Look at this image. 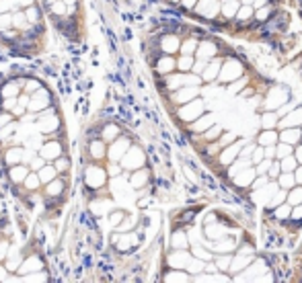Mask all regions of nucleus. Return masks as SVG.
<instances>
[{
	"mask_svg": "<svg viewBox=\"0 0 302 283\" xmlns=\"http://www.w3.org/2000/svg\"><path fill=\"white\" fill-rule=\"evenodd\" d=\"M23 93V80H8L6 85H2V96H19Z\"/></svg>",
	"mask_w": 302,
	"mask_h": 283,
	"instance_id": "cd10ccee",
	"label": "nucleus"
},
{
	"mask_svg": "<svg viewBox=\"0 0 302 283\" xmlns=\"http://www.w3.org/2000/svg\"><path fill=\"white\" fill-rule=\"evenodd\" d=\"M288 203H290V205L302 203V189H300V187H298V189H292V193L288 195Z\"/></svg>",
	"mask_w": 302,
	"mask_h": 283,
	"instance_id": "49530a36",
	"label": "nucleus"
},
{
	"mask_svg": "<svg viewBox=\"0 0 302 283\" xmlns=\"http://www.w3.org/2000/svg\"><path fill=\"white\" fill-rule=\"evenodd\" d=\"M87 154L93 162H99L107 156V142H103L101 138H95L87 144Z\"/></svg>",
	"mask_w": 302,
	"mask_h": 283,
	"instance_id": "9d476101",
	"label": "nucleus"
},
{
	"mask_svg": "<svg viewBox=\"0 0 302 283\" xmlns=\"http://www.w3.org/2000/svg\"><path fill=\"white\" fill-rule=\"evenodd\" d=\"M280 166H282L284 173H294L296 166H298V162H296V158H294L292 154H288V156H284V160L280 162Z\"/></svg>",
	"mask_w": 302,
	"mask_h": 283,
	"instance_id": "c9c22d12",
	"label": "nucleus"
},
{
	"mask_svg": "<svg viewBox=\"0 0 302 283\" xmlns=\"http://www.w3.org/2000/svg\"><path fill=\"white\" fill-rule=\"evenodd\" d=\"M62 2H64L66 6H68V4H78V0H62Z\"/></svg>",
	"mask_w": 302,
	"mask_h": 283,
	"instance_id": "69168bd1",
	"label": "nucleus"
},
{
	"mask_svg": "<svg viewBox=\"0 0 302 283\" xmlns=\"http://www.w3.org/2000/svg\"><path fill=\"white\" fill-rule=\"evenodd\" d=\"M278 183L284 187V189H292L296 185V179H294V173H284L282 177H278Z\"/></svg>",
	"mask_w": 302,
	"mask_h": 283,
	"instance_id": "58836bf2",
	"label": "nucleus"
},
{
	"mask_svg": "<svg viewBox=\"0 0 302 283\" xmlns=\"http://www.w3.org/2000/svg\"><path fill=\"white\" fill-rule=\"evenodd\" d=\"M220 131H222V129H220V127H218V125H212V129H210V131L206 129V134H204V138H206V140H214V138H216L218 134H220Z\"/></svg>",
	"mask_w": 302,
	"mask_h": 283,
	"instance_id": "13d9d810",
	"label": "nucleus"
},
{
	"mask_svg": "<svg viewBox=\"0 0 302 283\" xmlns=\"http://www.w3.org/2000/svg\"><path fill=\"white\" fill-rule=\"evenodd\" d=\"M189 259L191 257L185 253V248H175V251L169 255V267L171 269H183V267H187Z\"/></svg>",
	"mask_w": 302,
	"mask_h": 283,
	"instance_id": "2eb2a0df",
	"label": "nucleus"
},
{
	"mask_svg": "<svg viewBox=\"0 0 302 283\" xmlns=\"http://www.w3.org/2000/svg\"><path fill=\"white\" fill-rule=\"evenodd\" d=\"M82 183H85V187L91 191L105 187L107 185V171L103 166H99L97 162H91V164H87L85 173H82Z\"/></svg>",
	"mask_w": 302,
	"mask_h": 283,
	"instance_id": "f257e3e1",
	"label": "nucleus"
},
{
	"mask_svg": "<svg viewBox=\"0 0 302 283\" xmlns=\"http://www.w3.org/2000/svg\"><path fill=\"white\" fill-rule=\"evenodd\" d=\"M43 189H45V199H56V197H60V195L64 193L66 183H64V181L60 179V175H58L56 179H52L49 183H45Z\"/></svg>",
	"mask_w": 302,
	"mask_h": 283,
	"instance_id": "dca6fc26",
	"label": "nucleus"
},
{
	"mask_svg": "<svg viewBox=\"0 0 302 283\" xmlns=\"http://www.w3.org/2000/svg\"><path fill=\"white\" fill-rule=\"evenodd\" d=\"M41 89V82L37 80V78H27L25 82H23V93H27V94H33L35 91H39Z\"/></svg>",
	"mask_w": 302,
	"mask_h": 283,
	"instance_id": "4c0bfd02",
	"label": "nucleus"
},
{
	"mask_svg": "<svg viewBox=\"0 0 302 283\" xmlns=\"http://www.w3.org/2000/svg\"><path fill=\"white\" fill-rule=\"evenodd\" d=\"M124 218H126V211H122V209H113V211L109 213V224L115 228V226L120 224Z\"/></svg>",
	"mask_w": 302,
	"mask_h": 283,
	"instance_id": "c03bdc74",
	"label": "nucleus"
},
{
	"mask_svg": "<svg viewBox=\"0 0 302 283\" xmlns=\"http://www.w3.org/2000/svg\"><path fill=\"white\" fill-rule=\"evenodd\" d=\"M201 72H204V74H201V80L212 82L214 78H218V72H220V60H212V62H208Z\"/></svg>",
	"mask_w": 302,
	"mask_h": 283,
	"instance_id": "b1692460",
	"label": "nucleus"
},
{
	"mask_svg": "<svg viewBox=\"0 0 302 283\" xmlns=\"http://www.w3.org/2000/svg\"><path fill=\"white\" fill-rule=\"evenodd\" d=\"M179 2H181V6L183 8H195V4H197V0H179Z\"/></svg>",
	"mask_w": 302,
	"mask_h": 283,
	"instance_id": "680f3d73",
	"label": "nucleus"
},
{
	"mask_svg": "<svg viewBox=\"0 0 302 283\" xmlns=\"http://www.w3.org/2000/svg\"><path fill=\"white\" fill-rule=\"evenodd\" d=\"M179 45H181V39L177 35H173V33H169V35H162L160 41H158V49L162 54H169L173 56L175 52H179Z\"/></svg>",
	"mask_w": 302,
	"mask_h": 283,
	"instance_id": "4468645a",
	"label": "nucleus"
},
{
	"mask_svg": "<svg viewBox=\"0 0 302 283\" xmlns=\"http://www.w3.org/2000/svg\"><path fill=\"white\" fill-rule=\"evenodd\" d=\"M8 27H12V23H10V10L0 12V31H4Z\"/></svg>",
	"mask_w": 302,
	"mask_h": 283,
	"instance_id": "3c124183",
	"label": "nucleus"
},
{
	"mask_svg": "<svg viewBox=\"0 0 302 283\" xmlns=\"http://www.w3.org/2000/svg\"><path fill=\"white\" fill-rule=\"evenodd\" d=\"M171 244H173V248H187L189 238H187V234L181 228H177L173 232V236H171Z\"/></svg>",
	"mask_w": 302,
	"mask_h": 283,
	"instance_id": "c756f323",
	"label": "nucleus"
},
{
	"mask_svg": "<svg viewBox=\"0 0 302 283\" xmlns=\"http://www.w3.org/2000/svg\"><path fill=\"white\" fill-rule=\"evenodd\" d=\"M201 115H204V103L199 101V98H191V101L183 103V107L177 111V117L183 121V123H191L195 119H199Z\"/></svg>",
	"mask_w": 302,
	"mask_h": 283,
	"instance_id": "20e7f679",
	"label": "nucleus"
},
{
	"mask_svg": "<svg viewBox=\"0 0 302 283\" xmlns=\"http://www.w3.org/2000/svg\"><path fill=\"white\" fill-rule=\"evenodd\" d=\"M8 248H10V240L8 238H0V263H4V259L8 255Z\"/></svg>",
	"mask_w": 302,
	"mask_h": 283,
	"instance_id": "de8ad7c7",
	"label": "nucleus"
},
{
	"mask_svg": "<svg viewBox=\"0 0 302 283\" xmlns=\"http://www.w3.org/2000/svg\"><path fill=\"white\" fill-rule=\"evenodd\" d=\"M14 2H16V6H31V4H35V0H14Z\"/></svg>",
	"mask_w": 302,
	"mask_h": 283,
	"instance_id": "e2e57ef3",
	"label": "nucleus"
},
{
	"mask_svg": "<svg viewBox=\"0 0 302 283\" xmlns=\"http://www.w3.org/2000/svg\"><path fill=\"white\" fill-rule=\"evenodd\" d=\"M232 142H237V136H234V134H224L220 140H218V146L224 148V146H228V144H232Z\"/></svg>",
	"mask_w": 302,
	"mask_h": 283,
	"instance_id": "5fc2aeb1",
	"label": "nucleus"
},
{
	"mask_svg": "<svg viewBox=\"0 0 302 283\" xmlns=\"http://www.w3.org/2000/svg\"><path fill=\"white\" fill-rule=\"evenodd\" d=\"M197 94H199V89H197V87H183V89H179L177 93H173L171 101L177 103V105H183V103L191 101V98H195Z\"/></svg>",
	"mask_w": 302,
	"mask_h": 283,
	"instance_id": "f3484780",
	"label": "nucleus"
},
{
	"mask_svg": "<svg viewBox=\"0 0 302 283\" xmlns=\"http://www.w3.org/2000/svg\"><path fill=\"white\" fill-rule=\"evenodd\" d=\"M37 177H39V181H41V187L45 185V183H49L52 179H56L58 177V171H56V166L52 164V162H45L41 169L37 171Z\"/></svg>",
	"mask_w": 302,
	"mask_h": 283,
	"instance_id": "393cba45",
	"label": "nucleus"
},
{
	"mask_svg": "<svg viewBox=\"0 0 302 283\" xmlns=\"http://www.w3.org/2000/svg\"><path fill=\"white\" fill-rule=\"evenodd\" d=\"M52 162H54V166H56L58 175H60V173H66V171L70 169V160L66 158L64 154H62V156H58V158H56V160H52Z\"/></svg>",
	"mask_w": 302,
	"mask_h": 283,
	"instance_id": "79ce46f5",
	"label": "nucleus"
},
{
	"mask_svg": "<svg viewBox=\"0 0 302 283\" xmlns=\"http://www.w3.org/2000/svg\"><path fill=\"white\" fill-rule=\"evenodd\" d=\"M278 142V134H276V131L274 129H265L263 131V134H259V138H257V144L259 146H274Z\"/></svg>",
	"mask_w": 302,
	"mask_h": 283,
	"instance_id": "2f4dec72",
	"label": "nucleus"
},
{
	"mask_svg": "<svg viewBox=\"0 0 302 283\" xmlns=\"http://www.w3.org/2000/svg\"><path fill=\"white\" fill-rule=\"evenodd\" d=\"M253 6H251V4H243V6H239V10H237V14H234V16H237V19L239 21H249V19H253Z\"/></svg>",
	"mask_w": 302,
	"mask_h": 283,
	"instance_id": "f704fd0d",
	"label": "nucleus"
},
{
	"mask_svg": "<svg viewBox=\"0 0 302 283\" xmlns=\"http://www.w3.org/2000/svg\"><path fill=\"white\" fill-rule=\"evenodd\" d=\"M154 70H156L158 74H162V76L171 74V72L175 70V58L169 56V54H162V56L156 60V64H154Z\"/></svg>",
	"mask_w": 302,
	"mask_h": 283,
	"instance_id": "6ab92c4d",
	"label": "nucleus"
},
{
	"mask_svg": "<svg viewBox=\"0 0 302 283\" xmlns=\"http://www.w3.org/2000/svg\"><path fill=\"white\" fill-rule=\"evenodd\" d=\"M49 103H52V98H49L47 91H39L37 94L33 93L31 98H29V105H27V111L33 113V115H37L39 111H43L45 107H49Z\"/></svg>",
	"mask_w": 302,
	"mask_h": 283,
	"instance_id": "6e6552de",
	"label": "nucleus"
},
{
	"mask_svg": "<svg viewBox=\"0 0 302 283\" xmlns=\"http://www.w3.org/2000/svg\"><path fill=\"white\" fill-rule=\"evenodd\" d=\"M195 49H197V39L195 37H189L185 41H181V45H179V52L185 54V56H193Z\"/></svg>",
	"mask_w": 302,
	"mask_h": 283,
	"instance_id": "473e14b6",
	"label": "nucleus"
},
{
	"mask_svg": "<svg viewBox=\"0 0 302 283\" xmlns=\"http://www.w3.org/2000/svg\"><path fill=\"white\" fill-rule=\"evenodd\" d=\"M150 183V171L148 169H136V171H132V177H130V185L134 187V189H142V187H146Z\"/></svg>",
	"mask_w": 302,
	"mask_h": 283,
	"instance_id": "a211bd4d",
	"label": "nucleus"
},
{
	"mask_svg": "<svg viewBox=\"0 0 302 283\" xmlns=\"http://www.w3.org/2000/svg\"><path fill=\"white\" fill-rule=\"evenodd\" d=\"M216 263H218V269H228L230 267V257H220Z\"/></svg>",
	"mask_w": 302,
	"mask_h": 283,
	"instance_id": "052dcab7",
	"label": "nucleus"
},
{
	"mask_svg": "<svg viewBox=\"0 0 302 283\" xmlns=\"http://www.w3.org/2000/svg\"><path fill=\"white\" fill-rule=\"evenodd\" d=\"M144 164H146V154L140 146H130L128 152L120 158L122 171H136V169H142Z\"/></svg>",
	"mask_w": 302,
	"mask_h": 283,
	"instance_id": "f03ea898",
	"label": "nucleus"
},
{
	"mask_svg": "<svg viewBox=\"0 0 302 283\" xmlns=\"http://www.w3.org/2000/svg\"><path fill=\"white\" fill-rule=\"evenodd\" d=\"M189 279H191V277H187V273H183V271H179V269L164 273V281H189Z\"/></svg>",
	"mask_w": 302,
	"mask_h": 283,
	"instance_id": "a19ab883",
	"label": "nucleus"
},
{
	"mask_svg": "<svg viewBox=\"0 0 302 283\" xmlns=\"http://www.w3.org/2000/svg\"><path fill=\"white\" fill-rule=\"evenodd\" d=\"M31 169H29V164H25V162H19V164H12L10 169H8V181L12 183L14 187H19L21 183L25 181V177H27V173H29Z\"/></svg>",
	"mask_w": 302,
	"mask_h": 283,
	"instance_id": "ddd939ff",
	"label": "nucleus"
},
{
	"mask_svg": "<svg viewBox=\"0 0 302 283\" xmlns=\"http://www.w3.org/2000/svg\"><path fill=\"white\" fill-rule=\"evenodd\" d=\"M276 152H278V156H288V154H292V148H290V144H284V146H280L278 150H276Z\"/></svg>",
	"mask_w": 302,
	"mask_h": 283,
	"instance_id": "bf43d9fd",
	"label": "nucleus"
},
{
	"mask_svg": "<svg viewBox=\"0 0 302 283\" xmlns=\"http://www.w3.org/2000/svg\"><path fill=\"white\" fill-rule=\"evenodd\" d=\"M243 74V64L237 62V60H228L224 64H220V72H218V78H220L222 82H232L241 78Z\"/></svg>",
	"mask_w": 302,
	"mask_h": 283,
	"instance_id": "423d86ee",
	"label": "nucleus"
},
{
	"mask_svg": "<svg viewBox=\"0 0 302 283\" xmlns=\"http://www.w3.org/2000/svg\"><path fill=\"white\" fill-rule=\"evenodd\" d=\"M23 261V253H21V248L16 246V244H10L8 248V255L4 259V269L8 273H16V269H19V265Z\"/></svg>",
	"mask_w": 302,
	"mask_h": 283,
	"instance_id": "9b49d317",
	"label": "nucleus"
},
{
	"mask_svg": "<svg viewBox=\"0 0 302 283\" xmlns=\"http://www.w3.org/2000/svg\"><path fill=\"white\" fill-rule=\"evenodd\" d=\"M25 19L29 25H39L41 27V21H43V16H41V10L37 4H31V6H25Z\"/></svg>",
	"mask_w": 302,
	"mask_h": 283,
	"instance_id": "a878e982",
	"label": "nucleus"
},
{
	"mask_svg": "<svg viewBox=\"0 0 302 283\" xmlns=\"http://www.w3.org/2000/svg\"><path fill=\"white\" fill-rule=\"evenodd\" d=\"M130 146H132V140L128 136H117L113 142H109L105 158H109V162H120V158L128 152Z\"/></svg>",
	"mask_w": 302,
	"mask_h": 283,
	"instance_id": "39448f33",
	"label": "nucleus"
},
{
	"mask_svg": "<svg viewBox=\"0 0 302 283\" xmlns=\"http://www.w3.org/2000/svg\"><path fill=\"white\" fill-rule=\"evenodd\" d=\"M212 117H206V115H201V121H191V131H206L210 125H212Z\"/></svg>",
	"mask_w": 302,
	"mask_h": 283,
	"instance_id": "e433bc0d",
	"label": "nucleus"
},
{
	"mask_svg": "<svg viewBox=\"0 0 302 283\" xmlns=\"http://www.w3.org/2000/svg\"><path fill=\"white\" fill-rule=\"evenodd\" d=\"M274 218L276 220H288L290 218V207L288 205H276V209H274Z\"/></svg>",
	"mask_w": 302,
	"mask_h": 283,
	"instance_id": "37998d69",
	"label": "nucleus"
},
{
	"mask_svg": "<svg viewBox=\"0 0 302 283\" xmlns=\"http://www.w3.org/2000/svg\"><path fill=\"white\" fill-rule=\"evenodd\" d=\"M195 12L204 19H216V14L220 12V2L218 0H197L195 4Z\"/></svg>",
	"mask_w": 302,
	"mask_h": 283,
	"instance_id": "0eeeda50",
	"label": "nucleus"
},
{
	"mask_svg": "<svg viewBox=\"0 0 302 283\" xmlns=\"http://www.w3.org/2000/svg\"><path fill=\"white\" fill-rule=\"evenodd\" d=\"M45 162H47V160H45V158H41V156H33V158L29 160V169L37 173V171L41 169V166H43Z\"/></svg>",
	"mask_w": 302,
	"mask_h": 283,
	"instance_id": "8fccbe9b",
	"label": "nucleus"
},
{
	"mask_svg": "<svg viewBox=\"0 0 302 283\" xmlns=\"http://www.w3.org/2000/svg\"><path fill=\"white\" fill-rule=\"evenodd\" d=\"M21 187H25V191H29V193L39 191V189H41V181H39L37 173H35V171H29L27 177H25V181L21 183Z\"/></svg>",
	"mask_w": 302,
	"mask_h": 283,
	"instance_id": "5701e85b",
	"label": "nucleus"
},
{
	"mask_svg": "<svg viewBox=\"0 0 302 283\" xmlns=\"http://www.w3.org/2000/svg\"><path fill=\"white\" fill-rule=\"evenodd\" d=\"M288 220H292L296 226L294 228H298V224L302 222V205L298 203V205H294V209H290V218Z\"/></svg>",
	"mask_w": 302,
	"mask_h": 283,
	"instance_id": "a18cd8bd",
	"label": "nucleus"
},
{
	"mask_svg": "<svg viewBox=\"0 0 302 283\" xmlns=\"http://www.w3.org/2000/svg\"><path fill=\"white\" fill-rule=\"evenodd\" d=\"M117 136H122V127L120 125H115V123H107L105 127H101V134H99V138L103 140V142H113Z\"/></svg>",
	"mask_w": 302,
	"mask_h": 283,
	"instance_id": "4be33fe9",
	"label": "nucleus"
},
{
	"mask_svg": "<svg viewBox=\"0 0 302 283\" xmlns=\"http://www.w3.org/2000/svg\"><path fill=\"white\" fill-rule=\"evenodd\" d=\"M195 54L199 60H210L216 56V45L212 41H204V43H197V49H195Z\"/></svg>",
	"mask_w": 302,
	"mask_h": 283,
	"instance_id": "bb28decb",
	"label": "nucleus"
},
{
	"mask_svg": "<svg viewBox=\"0 0 302 283\" xmlns=\"http://www.w3.org/2000/svg\"><path fill=\"white\" fill-rule=\"evenodd\" d=\"M62 154H64V144L58 140H49V142L39 146V156L45 160H56Z\"/></svg>",
	"mask_w": 302,
	"mask_h": 283,
	"instance_id": "1a4fd4ad",
	"label": "nucleus"
},
{
	"mask_svg": "<svg viewBox=\"0 0 302 283\" xmlns=\"http://www.w3.org/2000/svg\"><path fill=\"white\" fill-rule=\"evenodd\" d=\"M263 156H265V152H263V146H259V148H253V164H257V162H261L263 160Z\"/></svg>",
	"mask_w": 302,
	"mask_h": 283,
	"instance_id": "4d7b16f0",
	"label": "nucleus"
},
{
	"mask_svg": "<svg viewBox=\"0 0 302 283\" xmlns=\"http://www.w3.org/2000/svg\"><path fill=\"white\" fill-rule=\"evenodd\" d=\"M241 142H232V144H228V146H224L226 150H222V154H220V162L224 164V166H228V164H232L234 162V158H237V154H239V150H241Z\"/></svg>",
	"mask_w": 302,
	"mask_h": 283,
	"instance_id": "aec40b11",
	"label": "nucleus"
},
{
	"mask_svg": "<svg viewBox=\"0 0 302 283\" xmlns=\"http://www.w3.org/2000/svg\"><path fill=\"white\" fill-rule=\"evenodd\" d=\"M278 123V117H276V115L274 113H265L263 115V129H272V125H276Z\"/></svg>",
	"mask_w": 302,
	"mask_h": 283,
	"instance_id": "09e8293b",
	"label": "nucleus"
},
{
	"mask_svg": "<svg viewBox=\"0 0 302 283\" xmlns=\"http://www.w3.org/2000/svg\"><path fill=\"white\" fill-rule=\"evenodd\" d=\"M253 2L255 0H243V4H251V6H253Z\"/></svg>",
	"mask_w": 302,
	"mask_h": 283,
	"instance_id": "338daca9",
	"label": "nucleus"
},
{
	"mask_svg": "<svg viewBox=\"0 0 302 283\" xmlns=\"http://www.w3.org/2000/svg\"><path fill=\"white\" fill-rule=\"evenodd\" d=\"M294 158H296L298 164H302V144H298V150H296V156Z\"/></svg>",
	"mask_w": 302,
	"mask_h": 283,
	"instance_id": "0e129e2a",
	"label": "nucleus"
},
{
	"mask_svg": "<svg viewBox=\"0 0 302 283\" xmlns=\"http://www.w3.org/2000/svg\"><path fill=\"white\" fill-rule=\"evenodd\" d=\"M41 269H43V261L37 255H29V257H23L19 269H16V275H25V273L41 271Z\"/></svg>",
	"mask_w": 302,
	"mask_h": 283,
	"instance_id": "f8f14e48",
	"label": "nucleus"
},
{
	"mask_svg": "<svg viewBox=\"0 0 302 283\" xmlns=\"http://www.w3.org/2000/svg\"><path fill=\"white\" fill-rule=\"evenodd\" d=\"M16 127H19V121H16V119H12L10 123H6L4 127H0V140L6 142V140L14 134V131H16Z\"/></svg>",
	"mask_w": 302,
	"mask_h": 283,
	"instance_id": "72a5a7b5",
	"label": "nucleus"
},
{
	"mask_svg": "<svg viewBox=\"0 0 302 283\" xmlns=\"http://www.w3.org/2000/svg\"><path fill=\"white\" fill-rule=\"evenodd\" d=\"M193 56H185V54H181L179 60H175V70L179 72H191V66H193Z\"/></svg>",
	"mask_w": 302,
	"mask_h": 283,
	"instance_id": "7c9ffc66",
	"label": "nucleus"
},
{
	"mask_svg": "<svg viewBox=\"0 0 302 283\" xmlns=\"http://www.w3.org/2000/svg\"><path fill=\"white\" fill-rule=\"evenodd\" d=\"M35 119H37V129L41 131V134L49 136V138H54L62 127V117L56 111L47 113V115H35Z\"/></svg>",
	"mask_w": 302,
	"mask_h": 283,
	"instance_id": "7ed1b4c3",
	"label": "nucleus"
},
{
	"mask_svg": "<svg viewBox=\"0 0 302 283\" xmlns=\"http://www.w3.org/2000/svg\"><path fill=\"white\" fill-rule=\"evenodd\" d=\"M267 171H270V175H267L270 179H278V177H280V173H282V166H280V162H272V164H270V169H267Z\"/></svg>",
	"mask_w": 302,
	"mask_h": 283,
	"instance_id": "864d4df0",
	"label": "nucleus"
},
{
	"mask_svg": "<svg viewBox=\"0 0 302 283\" xmlns=\"http://www.w3.org/2000/svg\"><path fill=\"white\" fill-rule=\"evenodd\" d=\"M14 105H16V96H6L4 101H2V109L4 111H12Z\"/></svg>",
	"mask_w": 302,
	"mask_h": 283,
	"instance_id": "6e6d98bb",
	"label": "nucleus"
},
{
	"mask_svg": "<svg viewBox=\"0 0 302 283\" xmlns=\"http://www.w3.org/2000/svg\"><path fill=\"white\" fill-rule=\"evenodd\" d=\"M255 19H257V23H263V21H267L272 16V6L270 4H263V6H259L257 8V12L253 14Z\"/></svg>",
	"mask_w": 302,
	"mask_h": 283,
	"instance_id": "ea45409f",
	"label": "nucleus"
},
{
	"mask_svg": "<svg viewBox=\"0 0 302 283\" xmlns=\"http://www.w3.org/2000/svg\"><path fill=\"white\" fill-rule=\"evenodd\" d=\"M282 140L286 142V144H302V127L294 125V127L286 129L282 134Z\"/></svg>",
	"mask_w": 302,
	"mask_h": 283,
	"instance_id": "c85d7f7f",
	"label": "nucleus"
},
{
	"mask_svg": "<svg viewBox=\"0 0 302 283\" xmlns=\"http://www.w3.org/2000/svg\"><path fill=\"white\" fill-rule=\"evenodd\" d=\"M23 154H25V148L23 146H12V148H8L6 152H4V162L8 166L19 164V162H23Z\"/></svg>",
	"mask_w": 302,
	"mask_h": 283,
	"instance_id": "412c9836",
	"label": "nucleus"
},
{
	"mask_svg": "<svg viewBox=\"0 0 302 283\" xmlns=\"http://www.w3.org/2000/svg\"><path fill=\"white\" fill-rule=\"evenodd\" d=\"M12 119H16L14 115H12L10 111H4V109H2V113H0V127H4V125H6V123H10Z\"/></svg>",
	"mask_w": 302,
	"mask_h": 283,
	"instance_id": "603ef678",
	"label": "nucleus"
}]
</instances>
